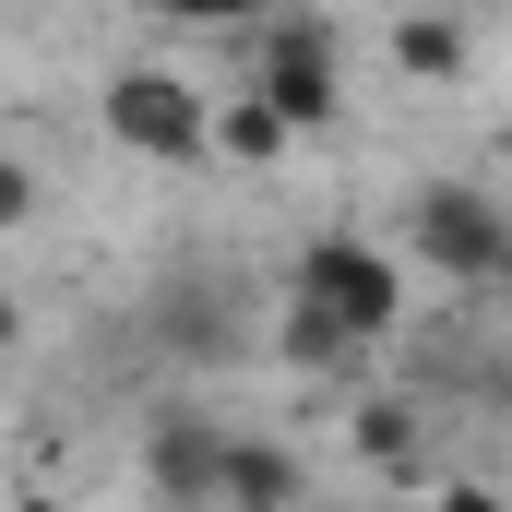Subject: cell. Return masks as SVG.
Returning a JSON list of instances; mask_svg holds the SVG:
<instances>
[{
  "mask_svg": "<svg viewBox=\"0 0 512 512\" xmlns=\"http://www.w3.org/2000/svg\"><path fill=\"white\" fill-rule=\"evenodd\" d=\"M262 96H274V120L298 131H346V60H334V24L322 12H274L262 24Z\"/></svg>",
  "mask_w": 512,
  "mask_h": 512,
  "instance_id": "obj_4",
  "label": "cell"
},
{
  "mask_svg": "<svg viewBox=\"0 0 512 512\" xmlns=\"http://www.w3.org/2000/svg\"><path fill=\"white\" fill-rule=\"evenodd\" d=\"M298 298H310L346 346L405 334V262H393L382 239H310V251H298Z\"/></svg>",
  "mask_w": 512,
  "mask_h": 512,
  "instance_id": "obj_2",
  "label": "cell"
},
{
  "mask_svg": "<svg viewBox=\"0 0 512 512\" xmlns=\"http://www.w3.org/2000/svg\"><path fill=\"white\" fill-rule=\"evenodd\" d=\"M405 251L441 286H512V203L489 179H417L405 191Z\"/></svg>",
  "mask_w": 512,
  "mask_h": 512,
  "instance_id": "obj_1",
  "label": "cell"
},
{
  "mask_svg": "<svg viewBox=\"0 0 512 512\" xmlns=\"http://www.w3.org/2000/svg\"><path fill=\"white\" fill-rule=\"evenodd\" d=\"M393 72H405V84H453V72H465V24H453V12H405V24H393Z\"/></svg>",
  "mask_w": 512,
  "mask_h": 512,
  "instance_id": "obj_8",
  "label": "cell"
},
{
  "mask_svg": "<svg viewBox=\"0 0 512 512\" xmlns=\"http://www.w3.org/2000/svg\"><path fill=\"white\" fill-rule=\"evenodd\" d=\"M215 477H227V417L167 405L143 429V489H155V512H215Z\"/></svg>",
  "mask_w": 512,
  "mask_h": 512,
  "instance_id": "obj_5",
  "label": "cell"
},
{
  "mask_svg": "<svg viewBox=\"0 0 512 512\" xmlns=\"http://www.w3.org/2000/svg\"><path fill=\"white\" fill-rule=\"evenodd\" d=\"M274 358H286V370H346L358 346H346V334H334L310 298H286V334H274Z\"/></svg>",
  "mask_w": 512,
  "mask_h": 512,
  "instance_id": "obj_11",
  "label": "cell"
},
{
  "mask_svg": "<svg viewBox=\"0 0 512 512\" xmlns=\"http://www.w3.org/2000/svg\"><path fill=\"white\" fill-rule=\"evenodd\" d=\"M167 358H227V298L191 274V286H167Z\"/></svg>",
  "mask_w": 512,
  "mask_h": 512,
  "instance_id": "obj_10",
  "label": "cell"
},
{
  "mask_svg": "<svg viewBox=\"0 0 512 512\" xmlns=\"http://www.w3.org/2000/svg\"><path fill=\"white\" fill-rule=\"evenodd\" d=\"M358 453L417 489V405H405V393H370V405H358Z\"/></svg>",
  "mask_w": 512,
  "mask_h": 512,
  "instance_id": "obj_9",
  "label": "cell"
},
{
  "mask_svg": "<svg viewBox=\"0 0 512 512\" xmlns=\"http://www.w3.org/2000/svg\"><path fill=\"white\" fill-rule=\"evenodd\" d=\"M215 512H310V465L262 429H227V477H215Z\"/></svg>",
  "mask_w": 512,
  "mask_h": 512,
  "instance_id": "obj_6",
  "label": "cell"
},
{
  "mask_svg": "<svg viewBox=\"0 0 512 512\" xmlns=\"http://www.w3.org/2000/svg\"><path fill=\"white\" fill-rule=\"evenodd\" d=\"M131 12H167V24H262L274 0H131Z\"/></svg>",
  "mask_w": 512,
  "mask_h": 512,
  "instance_id": "obj_12",
  "label": "cell"
},
{
  "mask_svg": "<svg viewBox=\"0 0 512 512\" xmlns=\"http://www.w3.org/2000/svg\"><path fill=\"white\" fill-rule=\"evenodd\" d=\"M429 512H512V489H489V477H441Z\"/></svg>",
  "mask_w": 512,
  "mask_h": 512,
  "instance_id": "obj_13",
  "label": "cell"
},
{
  "mask_svg": "<svg viewBox=\"0 0 512 512\" xmlns=\"http://www.w3.org/2000/svg\"><path fill=\"white\" fill-rule=\"evenodd\" d=\"M24 512H72V501H48V489H24Z\"/></svg>",
  "mask_w": 512,
  "mask_h": 512,
  "instance_id": "obj_16",
  "label": "cell"
},
{
  "mask_svg": "<svg viewBox=\"0 0 512 512\" xmlns=\"http://www.w3.org/2000/svg\"><path fill=\"white\" fill-rule=\"evenodd\" d=\"M0 227H36V167L0 155Z\"/></svg>",
  "mask_w": 512,
  "mask_h": 512,
  "instance_id": "obj_14",
  "label": "cell"
},
{
  "mask_svg": "<svg viewBox=\"0 0 512 512\" xmlns=\"http://www.w3.org/2000/svg\"><path fill=\"white\" fill-rule=\"evenodd\" d=\"M12 346H24V298L0 286V358H12Z\"/></svg>",
  "mask_w": 512,
  "mask_h": 512,
  "instance_id": "obj_15",
  "label": "cell"
},
{
  "mask_svg": "<svg viewBox=\"0 0 512 512\" xmlns=\"http://www.w3.org/2000/svg\"><path fill=\"white\" fill-rule=\"evenodd\" d=\"M501 417H512V370H501Z\"/></svg>",
  "mask_w": 512,
  "mask_h": 512,
  "instance_id": "obj_18",
  "label": "cell"
},
{
  "mask_svg": "<svg viewBox=\"0 0 512 512\" xmlns=\"http://www.w3.org/2000/svg\"><path fill=\"white\" fill-rule=\"evenodd\" d=\"M501 155H512V84H501Z\"/></svg>",
  "mask_w": 512,
  "mask_h": 512,
  "instance_id": "obj_17",
  "label": "cell"
},
{
  "mask_svg": "<svg viewBox=\"0 0 512 512\" xmlns=\"http://www.w3.org/2000/svg\"><path fill=\"white\" fill-rule=\"evenodd\" d=\"M108 131H120L143 167H203L215 155V96L191 72H167V60H131L120 84H108Z\"/></svg>",
  "mask_w": 512,
  "mask_h": 512,
  "instance_id": "obj_3",
  "label": "cell"
},
{
  "mask_svg": "<svg viewBox=\"0 0 512 512\" xmlns=\"http://www.w3.org/2000/svg\"><path fill=\"white\" fill-rule=\"evenodd\" d=\"M215 155H239V167H286V155H298V131L274 120V96H227V108H215Z\"/></svg>",
  "mask_w": 512,
  "mask_h": 512,
  "instance_id": "obj_7",
  "label": "cell"
}]
</instances>
